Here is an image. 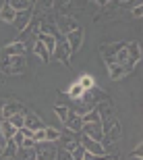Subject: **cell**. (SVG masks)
I'll return each mask as SVG.
<instances>
[{
	"instance_id": "6da1fadb",
	"label": "cell",
	"mask_w": 143,
	"mask_h": 160,
	"mask_svg": "<svg viewBox=\"0 0 143 160\" xmlns=\"http://www.w3.org/2000/svg\"><path fill=\"white\" fill-rule=\"evenodd\" d=\"M27 67L25 54L21 56H0V71L4 75H21Z\"/></svg>"
},
{
	"instance_id": "7a4b0ae2",
	"label": "cell",
	"mask_w": 143,
	"mask_h": 160,
	"mask_svg": "<svg viewBox=\"0 0 143 160\" xmlns=\"http://www.w3.org/2000/svg\"><path fill=\"white\" fill-rule=\"evenodd\" d=\"M71 56H73L71 48H69V44H66L64 36H58V38H56V48H54V52H52L50 58L58 60V62H62L64 67H69V65H71Z\"/></svg>"
},
{
	"instance_id": "3957f363",
	"label": "cell",
	"mask_w": 143,
	"mask_h": 160,
	"mask_svg": "<svg viewBox=\"0 0 143 160\" xmlns=\"http://www.w3.org/2000/svg\"><path fill=\"white\" fill-rule=\"evenodd\" d=\"M135 67H137V65H133V62H126V65L110 62V65H106V69H108V75H110V79H112V81H118V79L126 77L129 73L135 71Z\"/></svg>"
},
{
	"instance_id": "277c9868",
	"label": "cell",
	"mask_w": 143,
	"mask_h": 160,
	"mask_svg": "<svg viewBox=\"0 0 143 160\" xmlns=\"http://www.w3.org/2000/svg\"><path fill=\"white\" fill-rule=\"evenodd\" d=\"M79 143L85 148V152H89V154H95V156H108V150L104 148V143L102 142H95V139H91V137L83 135L81 133V137H79Z\"/></svg>"
},
{
	"instance_id": "5b68a950",
	"label": "cell",
	"mask_w": 143,
	"mask_h": 160,
	"mask_svg": "<svg viewBox=\"0 0 143 160\" xmlns=\"http://www.w3.org/2000/svg\"><path fill=\"white\" fill-rule=\"evenodd\" d=\"M64 40H66V44H69V48H71V54L79 52V48L83 46V40H85V31H83V27L79 25L77 29L69 31V33L64 36Z\"/></svg>"
},
{
	"instance_id": "8992f818",
	"label": "cell",
	"mask_w": 143,
	"mask_h": 160,
	"mask_svg": "<svg viewBox=\"0 0 143 160\" xmlns=\"http://www.w3.org/2000/svg\"><path fill=\"white\" fill-rule=\"evenodd\" d=\"M81 133L95 142H102L104 139V131H102V121H91V123H83L81 127Z\"/></svg>"
},
{
	"instance_id": "52a82bcc",
	"label": "cell",
	"mask_w": 143,
	"mask_h": 160,
	"mask_svg": "<svg viewBox=\"0 0 143 160\" xmlns=\"http://www.w3.org/2000/svg\"><path fill=\"white\" fill-rule=\"evenodd\" d=\"M54 25H56V29H58L60 36H66L69 31H73V29H77V27H79V23L73 17H69V15H58Z\"/></svg>"
},
{
	"instance_id": "ba28073f",
	"label": "cell",
	"mask_w": 143,
	"mask_h": 160,
	"mask_svg": "<svg viewBox=\"0 0 143 160\" xmlns=\"http://www.w3.org/2000/svg\"><path fill=\"white\" fill-rule=\"evenodd\" d=\"M31 19H33V8H29V11H19L17 15H15V19H12V27L17 31H25V27L31 23Z\"/></svg>"
},
{
	"instance_id": "9c48e42d",
	"label": "cell",
	"mask_w": 143,
	"mask_h": 160,
	"mask_svg": "<svg viewBox=\"0 0 143 160\" xmlns=\"http://www.w3.org/2000/svg\"><path fill=\"white\" fill-rule=\"evenodd\" d=\"M19 112H27V108L21 104V102H15V100H11V102H6V104H2V108H0V114H2V119H11L12 114H19Z\"/></svg>"
},
{
	"instance_id": "30bf717a",
	"label": "cell",
	"mask_w": 143,
	"mask_h": 160,
	"mask_svg": "<svg viewBox=\"0 0 143 160\" xmlns=\"http://www.w3.org/2000/svg\"><path fill=\"white\" fill-rule=\"evenodd\" d=\"M25 52H27V50H25V44L19 40V42L6 44V46L0 50V56H21V54H25Z\"/></svg>"
},
{
	"instance_id": "8fae6325",
	"label": "cell",
	"mask_w": 143,
	"mask_h": 160,
	"mask_svg": "<svg viewBox=\"0 0 143 160\" xmlns=\"http://www.w3.org/2000/svg\"><path fill=\"white\" fill-rule=\"evenodd\" d=\"M81 127H83V119H81V114L77 112H69V117H66L64 121V129L66 131H73V133H81Z\"/></svg>"
},
{
	"instance_id": "7c38bea8",
	"label": "cell",
	"mask_w": 143,
	"mask_h": 160,
	"mask_svg": "<svg viewBox=\"0 0 143 160\" xmlns=\"http://www.w3.org/2000/svg\"><path fill=\"white\" fill-rule=\"evenodd\" d=\"M126 58H129V62H133V65H137L139 60H141V44L139 42H126Z\"/></svg>"
},
{
	"instance_id": "4fadbf2b",
	"label": "cell",
	"mask_w": 143,
	"mask_h": 160,
	"mask_svg": "<svg viewBox=\"0 0 143 160\" xmlns=\"http://www.w3.org/2000/svg\"><path fill=\"white\" fill-rule=\"evenodd\" d=\"M95 112L100 114V119L104 121V119H108V117H112L114 114V106H112V100L110 98H106V100H102V102H98L95 104V108H93Z\"/></svg>"
},
{
	"instance_id": "5bb4252c",
	"label": "cell",
	"mask_w": 143,
	"mask_h": 160,
	"mask_svg": "<svg viewBox=\"0 0 143 160\" xmlns=\"http://www.w3.org/2000/svg\"><path fill=\"white\" fill-rule=\"evenodd\" d=\"M58 150L56 148H42L40 143L36 146V160H56Z\"/></svg>"
},
{
	"instance_id": "9a60e30c",
	"label": "cell",
	"mask_w": 143,
	"mask_h": 160,
	"mask_svg": "<svg viewBox=\"0 0 143 160\" xmlns=\"http://www.w3.org/2000/svg\"><path fill=\"white\" fill-rule=\"evenodd\" d=\"M23 127H27V129H31V131H36V129H42V127H46L44 125V121L37 117V114H33V112H25V123H23Z\"/></svg>"
},
{
	"instance_id": "2e32d148",
	"label": "cell",
	"mask_w": 143,
	"mask_h": 160,
	"mask_svg": "<svg viewBox=\"0 0 143 160\" xmlns=\"http://www.w3.org/2000/svg\"><path fill=\"white\" fill-rule=\"evenodd\" d=\"M60 36V33H58ZM58 36H48V33H37L36 36V40H40L44 44V48L48 50V54L52 56V52H54V48H56V38Z\"/></svg>"
},
{
	"instance_id": "e0dca14e",
	"label": "cell",
	"mask_w": 143,
	"mask_h": 160,
	"mask_svg": "<svg viewBox=\"0 0 143 160\" xmlns=\"http://www.w3.org/2000/svg\"><path fill=\"white\" fill-rule=\"evenodd\" d=\"M15 15H17V11H15L8 2H4V4L0 6V21H4V23H12Z\"/></svg>"
},
{
	"instance_id": "ac0fdd59",
	"label": "cell",
	"mask_w": 143,
	"mask_h": 160,
	"mask_svg": "<svg viewBox=\"0 0 143 160\" xmlns=\"http://www.w3.org/2000/svg\"><path fill=\"white\" fill-rule=\"evenodd\" d=\"M0 131H2L0 135L4 137L6 142H8V139H12V135L17 133V129H15V127L8 123V119H0Z\"/></svg>"
},
{
	"instance_id": "d6986e66",
	"label": "cell",
	"mask_w": 143,
	"mask_h": 160,
	"mask_svg": "<svg viewBox=\"0 0 143 160\" xmlns=\"http://www.w3.org/2000/svg\"><path fill=\"white\" fill-rule=\"evenodd\" d=\"M15 160H36V148H17Z\"/></svg>"
},
{
	"instance_id": "ffe728a7",
	"label": "cell",
	"mask_w": 143,
	"mask_h": 160,
	"mask_svg": "<svg viewBox=\"0 0 143 160\" xmlns=\"http://www.w3.org/2000/svg\"><path fill=\"white\" fill-rule=\"evenodd\" d=\"M33 54H36V56H40V58H42L44 62H46V65L50 62V54H48V50L44 48V44H42L40 40L33 42Z\"/></svg>"
},
{
	"instance_id": "44dd1931",
	"label": "cell",
	"mask_w": 143,
	"mask_h": 160,
	"mask_svg": "<svg viewBox=\"0 0 143 160\" xmlns=\"http://www.w3.org/2000/svg\"><path fill=\"white\" fill-rule=\"evenodd\" d=\"M4 2H8V4L15 8V11H29V8H33V4H31L29 0H4Z\"/></svg>"
},
{
	"instance_id": "7402d4cb",
	"label": "cell",
	"mask_w": 143,
	"mask_h": 160,
	"mask_svg": "<svg viewBox=\"0 0 143 160\" xmlns=\"http://www.w3.org/2000/svg\"><path fill=\"white\" fill-rule=\"evenodd\" d=\"M54 112L58 114V119H60V123L64 125L66 117H69V112H71V108H69V106H62V104H54Z\"/></svg>"
},
{
	"instance_id": "603a6c76",
	"label": "cell",
	"mask_w": 143,
	"mask_h": 160,
	"mask_svg": "<svg viewBox=\"0 0 143 160\" xmlns=\"http://www.w3.org/2000/svg\"><path fill=\"white\" fill-rule=\"evenodd\" d=\"M79 83H81V88H83V92H87V89H91L95 85V79L91 77V75H81V77L77 79Z\"/></svg>"
},
{
	"instance_id": "cb8c5ba5",
	"label": "cell",
	"mask_w": 143,
	"mask_h": 160,
	"mask_svg": "<svg viewBox=\"0 0 143 160\" xmlns=\"http://www.w3.org/2000/svg\"><path fill=\"white\" fill-rule=\"evenodd\" d=\"M81 94H83V88H81V83H79V81H75L71 88H69V94H66V96H69V98H73V100H77Z\"/></svg>"
},
{
	"instance_id": "d4e9b609",
	"label": "cell",
	"mask_w": 143,
	"mask_h": 160,
	"mask_svg": "<svg viewBox=\"0 0 143 160\" xmlns=\"http://www.w3.org/2000/svg\"><path fill=\"white\" fill-rule=\"evenodd\" d=\"M44 133H46V142H58L60 137V131L54 127H44Z\"/></svg>"
},
{
	"instance_id": "484cf974",
	"label": "cell",
	"mask_w": 143,
	"mask_h": 160,
	"mask_svg": "<svg viewBox=\"0 0 143 160\" xmlns=\"http://www.w3.org/2000/svg\"><path fill=\"white\" fill-rule=\"evenodd\" d=\"M8 123L15 127V129H21L23 127V123H25V114L23 112H19V114H12L11 119H8Z\"/></svg>"
},
{
	"instance_id": "4316f807",
	"label": "cell",
	"mask_w": 143,
	"mask_h": 160,
	"mask_svg": "<svg viewBox=\"0 0 143 160\" xmlns=\"http://www.w3.org/2000/svg\"><path fill=\"white\" fill-rule=\"evenodd\" d=\"M69 154H71V158H73V160H81V158H83V154H85V148L81 146V143H79L77 148L73 150V152H69Z\"/></svg>"
},
{
	"instance_id": "83f0119b",
	"label": "cell",
	"mask_w": 143,
	"mask_h": 160,
	"mask_svg": "<svg viewBox=\"0 0 143 160\" xmlns=\"http://www.w3.org/2000/svg\"><path fill=\"white\" fill-rule=\"evenodd\" d=\"M33 142H36V143H46V133H44V127H42V129H36V131H33Z\"/></svg>"
},
{
	"instance_id": "f1b7e54d",
	"label": "cell",
	"mask_w": 143,
	"mask_h": 160,
	"mask_svg": "<svg viewBox=\"0 0 143 160\" xmlns=\"http://www.w3.org/2000/svg\"><path fill=\"white\" fill-rule=\"evenodd\" d=\"M23 139H25V135L21 133V129H17V133L12 135V143H15L17 148H21V143H23Z\"/></svg>"
},
{
	"instance_id": "f546056e",
	"label": "cell",
	"mask_w": 143,
	"mask_h": 160,
	"mask_svg": "<svg viewBox=\"0 0 143 160\" xmlns=\"http://www.w3.org/2000/svg\"><path fill=\"white\" fill-rule=\"evenodd\" d=\"M131 158H137V160H141V158H143V143H139L137 148L131 152Z\"/></svg>"
},
{
	"instance_id": "4dcf8cb0",
	"label": "cell",
	"mask_w": 143,
	"mask_h": 160,
	"mask_svg": "<svg viewBox=\"0 0 143 160\" xmlns=\"http://www.w3.org/2000/svg\"><path fill=\"white\" fill-rule=\"evenodd\" d=\"M36 2H37L40 6H42L44 11H50V8L54 6V0H36Z\"/></svg>"
},
{
	"instance_id": "1f68e13d",
	"label": "cell",
	"mask_w": 143,
	"mask_h": 160,
	"mask_svg": "<svg viewBox=\"0 0 143 160\" xmlns=\"http://www.w3.org/2000/svg\"><path fill=\"white\" fill-rule=\"evenodd\" d=\"M37 143L33 142V137H25L23 139V143H21V148H36Z\"/></svg>"
},
{
	"instance_id": "d6a6232c",
	"label": "cell",
	"mask_w": 143,
	"mask_h": 160,
	"mask_svg": "<svg viewBox=\"0 0 143 160\" xmlns=\"http://www.w3.org/2000/svg\"><path fill=\"white\" fill-rule=\"evenodd\" d=\"M141 12H143V4L139 2V4L133 6V15H135V19H141Z\"/></svg>"
},
{
	"instance_id": "836d02e7",
	"label": "cell",
	"mask_w": 143,
	"mask_h": 160,
	"mask_svg": "<svg viewBox=\"0 0 143 160\" xmlns=\"http://www.w3.org/2000/svg\"><path fill=\"white\" fill-rule=\"evenodd\" d=\"M141 0H118V4L120 6H135V4H139Z\"/></svg>"
},
{
	"instance_id": "e575fe53",
	"label": "cell",
	"mask_w": 143,
	"mask_h": 160,
	"mask_svg": "<svg viewBox=\"0 0 143 160\" xmlns=\"http://www.w3.org/2000/svg\"><path fill=\"white\" fill-rule=\"evenodd\" d=\"M0 160H15V158H6V156H0Z\"/></svg>"
},
{
	"instance_id": "d590c367",
	"label": "cell",
	"mask_w": 143,
	"mask_h": 160,
	"mask_svg": "<svg viewBox=\"0 0 143 160\" xmlns=\"http://www.w3.org/2000/svg\"><path fill=\"white\" fill-rule=\"evenodd\" d=\"M29 2H31V4H36V0H29Z\"/></svg>"
}]
</instances>
